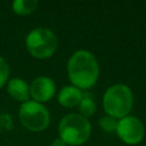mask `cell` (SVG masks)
I'll return each instance as SVG.
<instances>
[{
  "label": "cell",
  "mask_w": 146,
  "mask_h": 146,
  "mask_svg": "<svg viewBox=\"0 0 146 146\" xmlns=\"http://www.w3.org/2000/svg\"><path fill=\"white\" fill-rule=\"evenodd\" d=\"M7 91L10 97L17 102L25 103L30 98V87L24 80L19 78H14L8 82Z\"/></svg>",
  "instance_id": "obj_9"
},
{
  "label": "cell",
  "mask_w": 146,
  "mask_h": 146,
  "mask_svg": "<svg viewBox=\"0 0 146 146\" xmlns=\"http://www.w3.org/2000/svg\"><path fill=\"white\" fill-rule=\"evenodd\" d=\"M82 97H83V92L81 91V89L74 86H66L62 88L57 99L62 106L72 108V107L79 106Z\"/></svg>",
  "instance_id": "obj_8"
},
{
  "label": "cell",
  "mask_w": 146,
  "mask_h": 146,
  "mask_svg": "<svg viewBox=\"0 0 146 146\" xmlns=\"http://www.w3.org/2000/svg\"><path fill=\"white\" fill-rule=\"evenodd\" d=\"M68 79L79 89H89L98 80L99 66L96 57L87 50L75 51L67 63Z\"/></svg>",
  "instance_id": "obj_1"
},
{
  "label": "cell",
  "mask_w": 146,
  "mask_h": 146,
  "mask_svg": "<svg viewBox=\"0 0 146 146\" xmlns=\"http://www.w3.org/2000/svg\"><path fill=\"white\" fill-rule=\"evenodd\" d=\"M51 146H66V144H65V141H64L63 139H60V138H56V139L52 141Z\"/></svg>",
  "instance_id": "obj_15"
},
{
  "label": "cell",
  "mask_w": 146,
  "mask_h": 146,
  "mask_svg": "<svg viewBox=\"0 0 146 146\" xmlns=\"http://www.w3.org/2000/svg\"><path fill=\"white\" fill-rule=\"evenodd\" d=\"M59 138L66 145L78 146L86 143L91 132V124L88 119L78 113L66 114L58 125Z\"/></svg>",
  "instance_id": "obj_3"
},
{
  "label": "cell",
  "mask_w": 146,
  "mask_h": 146,
  "mask_svg": "<svg viewBox=\"0 0 146 146\" xmlns=\"http://www.w3.org/2000/svg\"><path fill=\"white\" fill-rule=\"evenodd\" d=\"M55 90L56 87L52 79L48 76H38L30 86V96L34 99V102L42 104L52 98Z\"/></svg>",
  "instance_id": "obj_7"
},
{
  "label": "cell",
  "mask_w": 146,
  "mask_h": 146,
  "mask_svg": "<svg viewBox=\"0 0 146 146\" xmlns=\"http://www.w3.org/2000/svg\"><path fill=\"white\" fill-rule=\"evenodd\" d=\"M99 127L102 128L103 131L105 132H113L116 130V125H117V121L116 119L110 116V115H105L102 116L99 119Z\"/></svg>",
  "instance_id": "obj_12"
},
{
  "label": "cell",
  "mask_w": 146,
  "mask_h": 146,
  "mask_svg": "<svg viewBox=\"0 0 146 146\" xmlns=\"http://www.w3.org/2000/svg\"><path fill=\"white\" fill-rule=\"evenodd\" d=\"M27 51L38 59H44L54 55L57 49L58 40L56 34L46 27L32 30L25 40Z\"/></svg>",
  "instance_id": "obj_4"
},
{
  "label": "cell",
  "mask_w": 146,
  "mask_h": 146,
  "mask_svg": "<svg viewBox=\"0 0 146 146\" xmlns=\"http://www.w3.org/2000/svg\"><path fill=\"white\" fill-rule=\"evenodd\" d=\"M13 128V119L7 113L0 114V131H8Z\"/></svg>",
  "instance_id": "obj_14"
},
{
  "label": "cell",
  "mask_w": 146,
  "mask_h": 146,
  "mask_svg": "<svg viewBox=\"0 0 146 146\" xmlns=\"http://www.w3.org/2000/svg\"><path fill=\"white\" fill-rule=\"evenodd\" d=\"M9 76V65L5 60V58L0 57V88L5 86Z\"/></svg>",
  "instance_id": "obj_13"
},
{
  "label": "cell",
  "mask_w": 146,
  "mask_h": 146,
  "mask_svg": "<svg viewBox=\"0 0 146 146\" xmlns=\"http://www.w3.org/2000/svg\"><path fill=\"white\" fill-rule=\"evenodd\" d=\"M79 110H80V115H82L86 119L94 115V113L96 112V104L94 102L92 96L89 92L83 94V97L79 104Z\"/></svg>",
  "instance_id": "obj_11"
},
{
  "label": "cell",
  "mask_w": 146,
  "mask_h": 146,
  "mask_svg": "<svg viewBox=\"0 0 146 146\" xmlns=\"http://www.w3.org/2000/svg\"><path fill=\"white\" fill-rule=\"evenodd\" d=\"M115 131L123 143L128 145H136L143 140L145 128L138 117L127 115L117 121Z\"/></svg>",
  "instance_id": "obj_6"
},
{
  "label": "cell",
  "mask_w": 146,
  "mask_h": 146,
  "mask_svg": "<svg viewBox=\"0 0 146 146\" xmlns=\"http://www.w3.org/2000/svg\"><path fill=\"white\" fill-rule=\"evenodd\" d=\"M36 6H38L36 0H16L11 5L13 10L17 15H22V16L33 13L36 9Z\"/></svg>",
  "instance_id": "obj_10"
},
{
  "label": "cell",
  "mask_w": 146,
  "mask_h": 146,
  "mask_svg": "<svg viewBox=\"0 0 146 146\" xmlns=\"http://www.w3.org/2000/svg\"><path fill=\"white\" fill-rule=\"evenodd\" d=\"M18 117L23 127L34 132L44 130L50 122L48 110L34 100H27L21 105Z\"/></svg>",
  "instance_id": "obj_5"
},
{
  "label": "cell",
  "mask_w": 146,
  "mask_h": 146,
  "mask_svg": "<svg viewBox=\"0 0 146 146\" xmlns=\"http://www.w3.org/2000/svg\"><path fill=\"white\" fill-rule=\"evenodd\" d=\"M133 105V96L125 84H114L110 87L103 97V107L107 115L114 119L127 116Z\"/></svg>",
  "instance_id": "obj_2"
}]
</instances>
